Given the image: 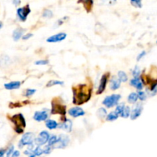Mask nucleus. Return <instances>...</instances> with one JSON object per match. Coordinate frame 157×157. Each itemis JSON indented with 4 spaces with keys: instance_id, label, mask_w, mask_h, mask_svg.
<instances>
[{
    "instance_id": "f257e3e1",
    "label": "nucleus",
    "mask_w": 157,
    "mask_h": 157,
    "mask_svg": "<svg viewBox=\"0 0 157 157\" xmlns=\"http://www.w3.org/2000/svg\"><path fill=\"white\" fill-rule=\"evenodd\" d=\"M73 91V104L82 105L87 102L92 94V87L88 84H79L72 88Z\"/></svg>"
},
{
    "instance_id": "f03ea898",
    "label": "nucleus",
    "mask_w": 157,
    "mask_h": 157,
    "mask_svg": "<svg viewBox=\"0 0 157 157\" xmlns=\"http://www.w3.org/2000/svg\"><path fill=\"white\" fill-rule=\"evenodd\" d=\"M11 121L15 124V131L18 133H22L24 130L23 128L26 127V121H25V118L23 117L22 114L19 113V114L15 115L11 118Z\"/></svg>"
},
{
    "instance_id": "7ed1b4c3",
    "label": "nucleus",
    "mask_w": 157,
    "mask_h": 157,
    "mask_svg": "<svg viewBox=\"0 0 157 157\" xmlns=\"http://www.w3.org/2000/svg\"><path fill=\"white\" fill-rule=\"evenodd\" d=\"M58 100H53L52 102V114H61L65 115L66 113V106L59 104Z\"/></svg>"
},
{
    "instance_id": "20e7f679",
    "label": "nucleus",
    "mask_w": 157,
    "mask_h": 157,
    "mask_svg": "<svg viewBox=\"0 0 157 157\" xmlns=\"http://www.w3.org/2000/svg\"><path fill=\"white\" fill-rule=\"evenodd\" d=\"M120 98H121V96L119 94H112L111 96L106 97L103 101V104L108 108H111L118 104Z\"/></svg>"
},
{
    "instance_id": "39448f33",
    "label": "nucleus",
    "mask_w": 157,
    "mask_h": 157,
    "mask_svg": "<svg viewBox=\"0 0 157 157\" xmlns=\"http://www.w3.org/2000/svg\"><path fill=\"white\" fill-rule=\"evenodd\" d=\"M34 134L32 133H26L22 137L19 142V147L22 148L24 146H32L34 143Z\"/></svg>"
},
{
    "instance_id": "423d86ee",
    "label": "nucleus",
    "mask_w": 157,
    "mask_h": 157,
    "mask_svg": "<svg viewBox=\"0 0 157 157\" xmlns=\"http://www.w3.org/2000/svg\"><path fill=\"white\" fill-rule=\"evenodd\" d=\"M49 140V134L47 131H42L38 134V137L35 140V143L38 147L46 144Z\"/></svg>"
},
{
    "instance_id": "0eeeda50",
    "label": "nucleus",
    "mask_w": 157,
    "mask_h": 157,
    "mask_svg": "<svg viewBox=\"0 0 157 157\" xmlns=\"http://www.w3.org/2000/svg\"><path fill=\"white\" fill-rule=\"evenodd\" d=\"M30 8L29 6H26L22 8H18L17 10V15L21 21H26L28 15L30 13Z\"/></svg>"
},
{
    "instance_id": "6e6552de",
    "label": "nucleus",
    "mask_w": 157,
    "mask_h": 157,
    "mask_svg": "<svg viewBox=\"0 0 157 157\" xmlns=\"http://www.w3.org/2000/svg\"><path fill=\"white\" fill-rule=\"evenodd\" d=\"M69 143V139L67 136L65 135H60L58 137L56 144L53 146V148H65L67 147Z\"/></svg>"
},
{
    "instance_id": "1a4fd4ad",
    "label": "nucleus",
    "mask_w": 157,
    "mask_h": 157,
    "mask_svg": "<svg viewBox=\"0 0 157 157\" xmlns=\"http://www.w3.org/2000/svg\"><path fill=\"white\" fill-rule=\"evenodd\" d=\"M66 34L61 32V33H58L56 35H52V36L49 37L46 39V41L49 43H55V42H59V41H63L66 39Z\"/></svg>"
},
{
    "instance_id": "9d476101",
    "label": "nucleus",
    "mask_w": 157,
    "mask_h": 157,
    "mask_svg": "<svg viewBox=\"0 0 157 157\" xmlns=\"http://www.w3.org/2000/svg\"><path fill=\"white\" fill-rule=\"evenodd\" d=\"M108 78H109V73H106L103 75L101 80H100L99 89L96 92L98 94H102L105 90V89H106V84H107V82H108Z\"/></svg>"
},
{
    "instance_id": "9b49d317",
    "label": "nucleus",
    "mask_w": 157,
    "mask_h": 157,
    "mask_svg": "<svg viewBox=\"0 0 157 157\" xmlns=\"http://www.w3.org/2000/svg\"><path fill=\"white\" fill-rule=\"evenodd\" d=\"M49 117V113H48L47 110H42V111H36L34 113L33 119L35 121L40 122V121H44Z\"/></svg>"
},
{
    "instance_id": "f8f14e48",
    "label": "nucleus",
    "mask_w": 157,
    "mask_h": 157,
    "mask_svg": "<svg viewBox=\"0 0 157 157\" xmlns=\"http://www.w3.org/2000/svg\"><path fill=\"white\" fill-rule=\"evenodd\" d=\"M69 114L70 115V116L73 117H78L85 115V111L83 109L80 108V107H75L69 109Z\"/></svg>"
},
{
    "instance_id": "ddd939ff",
    "label": "nucleus",
    "mask_w": 157,
    "mask_h": 157,
    "mask_svg": "<svg viewBox=\"0 0 157 157\" xmlns=\"http://www.w3.org/2000/svg\"><path fill=\"white\" fill-rule=\"evenodd\" d=\"M142 111H143V107H142V105L141 104H137L135 108H133V110L131 112V120L137 119L141 115Z\"/></svg>"
},
{
    "instance_id": "4468645a",
    "label": "nucleus",
    "mask_w": 157,
    "mask_h": 157,
    "mask_svg": "<svg viewBox=\"0 0 157 157\" xmlns=\"http://www.w3.org/2000/svg\"><path fill=\"white\" fill-rule=\"evenodd\" d=\"M120 84H121V81L116 78L115 76H113L110 81V88L111 90H115L119 88Z\"/></svg>"
},
{
    "instance_id": "2eb2a0df",
    "label": "nucleus",
    "mask_w": 157,
    "mask_h": 157,
    "mask_svg": "<svg viewBox=\"0 0 157 157\" xmlns=\"http://www.w3.org/2000/svg\"><path fill=\"white\" fill-rule=\"evenodd\" d=\"M72 124L70 120L66 119V121L63 123H62V124H60L59 125H58V127L59 128L62 129V130H66V131L70 132L72 130Z\"/></svg>"
},
{
    "instance_id": "dca6fc26",
    "label": "nucleus",
    "mask_w": 157,
    "mask_h": 157,
    "mask_svg": "<svg viewBox=\"0 0 157 157\" xmlns=\"http://www.w3.org/2000/svg\"><path fill=\"white\" fill-rule=\"evenodd\" d=\"M130 85L132 86V87H135L138 90H142L143 87V83L140 81L139 78H134L133 79H132L130 81Z\"/></svg>"
},
{
    "instance_id": "f3484780",
    "label": "nucleus",
    "mask_w": 157,
    "mask_h": 157,
    "mask_svg": "<svg viewBox=\"0 0 157 157\" xmlns=\"http://www.w3.org/2000/svg\"><path fill=\"white\" fill-rule=\"evenodd\" d=\"M21 83L19 81H12L8 84H5V88L7 90H14V89H18L20 87Z\"/></svg>"
},
{
    "instance_id": "a211bd4d",
    "label": "nucleus",
    "mask_w": 157,
    "mask_h": 157,
    "mask_svg": "<svg viewBox=\"0 0 157 157\" xmlns=\"http://www.w3.org/2000/svg\"><path fill=\"white\" fill-rule=\"evenodd\" d=\"M23 33H24V30L22 29H15L13 32V34H12V37H13V39L15 41H18L20 38L22 37Z\"/></svg>"
},
{
    "instance_id": "6ab92c4d",
    "label": "nucleus",
    "mask_w": 157,
    "mask_h": 157,
    "mask_svg": "<svg viewBox=\"0 0 157 157\" xmlns=\"http://www.w3.org/2000/svg\"><path fill=\"white\" fill-rule=\"evenodd\" d=\"M58 123L55 122V121H52V120H48L46 122V127L49 129V130H54V129H55L58 127Z\"/></svg>"
},
{
    "instance_id": "aec40b11",
    "label": "nucleus",
    "mask_w": 157,
    "mask_h": 157,
    "mask_svg": "<svg viewBox=\"0 0 157 157\" xmlns=\"http://www.w3.org/2000/svg\"><path fill=\"white\" fill-rule=\"evenodd\" d=\"M138 99L139 97L136 93H131L129 95V97H128V101H129V103H130V104H135V103H136V101H138Z\"/></svg>"
},
{
    "instance_id": "412c9836",
    "label": "nucleus",
    "mask_w": 157,
    "mask_h": 157,
    "mask_svg": "<svg viewBox=\"0 0 157 157\" xmlns=\"http://www.w3.org/2000/svg\"><path fill=\"white\" fill-rule=\"evenodd\" d=\"M130 114H131L130 107L125 106L124 109H123V111L122 112V113L120 114V116L123 118H127L130 116Z\"/></svg>"
},
{
    "instance_id": "4be33fe9",
    "label": "nucleus",
    "mask_w": 157,
    "mask_h": 157,
    "mask_svg": "<svg viewBox=\"0 0 157 157\" xmlns=\"http://www.w3.org/2000/svg\"><path fill=\"white\" fill-rule=\"evenodd\" d=\"M119 117V115L117 114L116 112H111L109 114L107 115V117H106V120H107L108 121H115V120L118 119Z\"/></svg>"
},
{
    "instance_id": "5701e85b",
    "label": "nucleus",
    "mask_w": 157,
    "mask_h": 157,
    "mask_svg": "<svg viewBox=\"0 0 157 157\" xmlns=\"http://www.w3.org/2000/svg\"><path fill=\"white\" fill-rule=\"evenodd\" d=\"M118 77H119V79L121 81H123V82H126V81H127L128 80L127 75H126L124 71H119Z\"/></svg>"
},
{
    "instance_id": "b1692460",
    "label": "nucleus",
    "mask_w": 157,
    "mask_h": 157,
    "mask_svg": "<svg viewBox=\"0 0 157 157\" xmlns=\"http://www.w3.org/2000/svg\"><path fill=\"white\" fill-rule=\"evenodd\" d=\"M64 83L62 81H56V80H52L49 82H48L47 84V87H52V86L54 85H63Z\"/></svg>"
},
{
    "instance_id": "393cba45",
    "label": "nucleus",
    "mask_w": 157,
    "mask_h": 157,
    "mask_svg": "<svg viewBox=\"0 0 157 157\" xmlns=\"http://www.w3.org/2000/svg\"><path fill=\"white\" fill-rule=\"evenodd\" d=\"M57 140H58V137L56 136H52V137L49 138V141H48V146L49 147H53L55 144H56Z\"/></svg>"
},
{
    "instance_id": "a878e982",
    "label": "nucleus",
    "mask_w": 157,
    "mask_h": 157,
    "mask_svg": "<svg viewBox=\"0 0 157 157\" xmlns=\"http://www.w3.org/2000/svg\"><path fill=\"white\" fill-rule=\"evenodd\" d=\"M97 114L100 118H104L105 117H107V112L105 108H100L97 112Z\"/></svg>"
},
{
    "instance_id": "bb28decb",
    "label": "nucleus",
    "mask_w": 157,
    "mask_h": 157,
    "mask_svg": "<svg viewBox=\"0 0 157 157\" xmlns=\"http://www.w3.org/2000/svg\"><path fill=\"white\" fill-rule=\"evenodd\" d=\"M42 16L44 17V18H52V11L49 10V9H46V10H44V12H43L42 13Z\"/></svg>"
},
{
    "instance_id": "cd10ccee",
    "label": "nucleus",
    "mask_w": 157,
    "mask_h": 157,
    "mask_svg": "<svg viewBox=\"0 0 157 157\" xmlns=\"http://www.w3.org/2000/svg\"><path fill=\"white\" fill-rule=\"evenodd\" d=\"M140 75V70H139V67L138 66L134 67L133 71H132V75L134 76V78H138Z\"/></svg>"
},
{
    "instance_id": "c85d7f7f",
    "label": "nucleus",
    "mask_w": 157,
    "mask_h": 157,
    "mask_svg": "<svg viewBox=\"0 0 157 157\" xmlns=\"http://www.w3.org/2000/svg\"><path fill=\"white\" fill-rule=\"evenodd\" d=\"M124 107H125L124 104H120V105L117 106L116 109H115V112L117 113V114L118 115L121 114L122 112L123 111V109H124Z\"/></svg>"
},
{
    "instance_id": "c756f323",
    "label": "nucleus",
    "mask_w": 157,
    "mask_h": 157,
    "mask_svg": "<svg viewBox=\"0 0 157 157\" xmlns=\"http://www.w3.org/2000/svg\"><path fill=\"white\" fill-rule=\"evenodd\" d=\"M137 94H138L139 99H140L141 101H145V100L146 99V93H145V92L139 90V91L137 93Z\"/></svg>"
},
{
    "instance_id": "7c9ffc66",
    "label": "nucleus",
    "mask_w": 157,
    "mask_h": 157,
    "mask_svg": "<svg viewBox=\"0 0 157 157\" xmlns=\"http://www.w3.org/2000/svg\"><path fill=\"white\" fill-rule=\"evenodd\" d=\"M131 4L133 6L137 8H141L142 7V2L139 1V0H134V1H131Z\"/></svg>"
},
{
    "instance_id": "2f4dec72",
    "label": "nucleus",
    "mask_w": 157,
    "mask_h": 157,
    "mask_svg": "<svg viewBox=\"0 0 157 157\" xmlns=\"http://www.w3.org/2000/svg\"><path fill=\"white\" fill-rule=\"evenodd\" d=\"M35 93V90H33V89H28L26 91V97L29 98V97H31L32 95H33Z\"/></svg>"
},
{
    "instance_id": "473e14b6",
    "label": "nucleus",
    "mask_w": 157,
    "mask_h": 157,
    "mask_svg": "<svg viewBox=\"0 0 157 157\" xmlns=\"http://www.w3.org/2000/svg\"><path fill=\"white\" fill-rule=\"evenodd\" d=\"M51 151H52V148L49 146H47L43 149V153H45V154H49L51 153Z\"/></svg>"
},
{
    "instance_id": "72a5a7b5",
    "label": "nucleus",
    "mask_w": 157,
    "mask_h": 157,
    "mask_svg": "<svg viewBox=\"0 0 157 157\" xmlns=\"http://www.w3.org/2000/svg\"><path fill=\"white\" fill-rule=\"evenodd\" d=\"M48 63H49V61H35V64H37V65H46V64H47Z\"/></svg>"
},
{
    "instance_id": "f704fd0d",
    "label": "nucleus",
    "mask_w": 157,
    "mask_h": 157,
    "mask_svg": "<svg viewBox=\"0 0 157 157\" xmlns=\"http://www.w3.org/2000/svg\"><path fill=\"white\" fill-rule=\"evenodd\" d=\"M13 150H14V147L12 146V147H11L9 149V150L7 151V153H6V156H7V157L10 156L13 153Z\"/></svg>"
},
{
    "instance_id": "c9c22d12",
    "label": "nucleus",
    "mask_w": 157,
    "mask_h": 157,
    "mask_svg": "<svg viewBox=\"0 0 157 157\" xmlns=\"http://www.w3.org/2000/svg\"><path fill=\"white\" fill-rule=\"evenodd\" d=\"M146 52H145V51H143V52H141V53L139 54V55H138V56H137V61H139V60H141L142 58H143V57L145 56V55H146Z\"/></svg>"
},
{
    "instance_id": "e433bc0d",
    "label": "nucleus",
    "mask_w": 157,
    "mask_h": 157,
    "mask_svg": "<svg viewBox=\"0 0 157 157\" xmlns=\"http://www.w3.org/2000/svg\"><path fill=\"white\" fill-rule=\"evenodd\" d=\"M32 34H27V35H24V36L22 37V39H24V40H27V39H29V38H31V37L32 36Z\"/></svg>"
},
{
    "instance_id": "4c0bfd02",
    "label": "nucleus",
    "mask_w": 157,
    "mask_h": 157,
    "mask_svg": "<svg viewBox=\"0 0 157 157\" xmlns=\"http://www.w3.org/2000/svg\"><path fill=\"white\" fill-rule=\"evenodd\" d=\"M18 156H19V152L18 151L13 152V153L12 154V157H18Z\"/></svg>"
},
{
    "instance_id": "58836bf2",
    "label": "nucleus",
    "mask_w": 157,
    "mask_h": 157,
    "mask_svg": "<svg viewBox=\"0 0 157 157\" xmlns=\"http://www.w3.org/2000/svg\"><path fill=\"white\" fill-rule=\"evenodd\" d=\"M5 153V150H0V157H3Z\"/></svg>"
},
{
    "instance_id": "ea45409f",
    "label": "nucleus",
    "mask_w": 157,
    "mask_h": 157,
    "mask_svg": "<svg viewBox=\"0 0 157 157\" xmlns=\"http://www.w3.org/2000/svg\"><path fill=\"white\" fill-rule=\"evenodd\" d=\"M20 2H20V1H18V2L14 1V2H13L14 4H15V5H18V4H20Z\"/></svg>"
},
{
    "instance_id": "a19ab883",
    "label": "nucleus",
    "mask_w": 157,
    "mask_h": 157,
    "mask_svg": "<svg viewBox=\"0 0 157 157\" xmlns=\"http://www.w3.org/2000/svg\"><path fill=\"white\" fill-rule=\"evenodd\" d=\"M2 27V23L1 21H0V29H1Z\"/></svg>"
}]
</instances>
